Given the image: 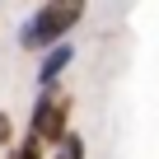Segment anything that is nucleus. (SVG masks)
I'll list each match as a JSON object with an SVG mask.
<instances>
[{
  "label": "nucleus",
  "mask_w": 159,
  "mask_h": 159,
  "mask_svg": "<svg viewBox=\"0 0 159 159\" xmlns=\"http://www.w3.org/2000/svg\"><path fill=\"white\" fill-rule=\"evenodd\" d=\"M52 159H66V154H61V150H56V154H52Z\"/></svg>",
  "instance_id": "obj_6"
},
{
  "label": "nucleus",
  "mask_w": 159,
  "mask_h": 159,
  "mask_svg": "<svg viewBox=\"0 0 159 159\" xmlns=\"http://www.w3.org/2000/svg\"><path fill=\"white\" fill-rule=\"evenodd\" d=\"M10 159H42V140H38V136H24V140L10 150Z\"/></svg>",
  "instance_id": "obj_4"
},
{
  "label": "nucleus",
  "mask_w": 159,
  "mask_h": 159,
  "mask_svg": "<svg viewBox=\"0 0 159 159\" xmlns=\"http://www.w3.org/2000/svg\"><path fill=\"white\" fill-rule=\"evenodd\" d=\"M84 10H89V0H42L28 14V24L19 28V42L28 52H47V47L66 42V33L84 19Z\"/></svg>",
  "instance_id": "obj_1"
},
{
  "label": "nucleus",
  "mask_w": 159,
  "mask_h": 159,
  "mask_svg": "<svg viewBox=\"0 0 159 159\" xmlns=\"http://www.w3.org/2000/svg\"><path fill=\"white\" fill-rule=\"evenodd\" d=\"M10 136H14V122H10V112H0V145H10Z\"/></svg>",
  "instance_id": "obj_5"
},
{
  "label": "nucleus",
  "mask_w": 159,
  "mask_h": 159,
  "mask_svg": "<svg viewBox=\"0 0 159 159\" xmlns=\"http://www.w3.org/2000/svg\"><path fill=\"white\" fill-rule=\"evenodd\" d=\"M66 117H70V94H66L61 84H42V94H38V103H33L28 136H38V140H47V145H52V140L61 145V136L70 131Z\"/></svg>",
  "instance_id": "obj_2"
},
{
  "label": "nucleus",
  "mask_w": 159,
  "mask_h": 159,
  "mask_svg": "<svg viewBox=\"0 0 159 159\" xmlns=\"http://www.w3.org/2000/svg\"><path fill=\"white\" fill-rule=\"evenodd\" d=\"M70 56H75V47H70V42L47 47V52H42V61H38V84H56V80H61V70L70 66Z\"/></svg>",
  "instance_id": "obj_3"
}]
</instances>
